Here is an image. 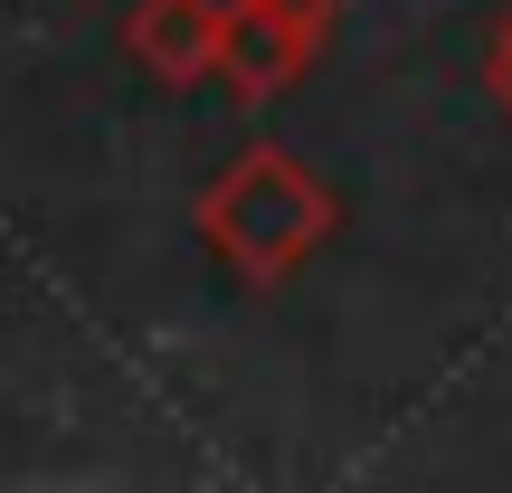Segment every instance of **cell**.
Returning <instances> with one entry per match:
<instances>
[{
    "label": "cell",
    "instance_id": "obj_1",
    "mask_svg": "<svg viewBox=\"0 0 512 493\" xmlns=\"http://www.w3.org/2000/svg\"><path fill=\"white\" fill-rule=\"evenodd\" d=\"M332 228H342L332 181L313 162H294L285 143H247L238 162L200 190V238H209V256L238 266V285H285Z\"/></svg>",
    "mask_w": 512,
    "mask_h": 493
},
{
    "label": "cell",
    "instance_id": "obj_2",
    "mask_svg": "<svg viewBox=\"0 0 512 493\" xmlns=\"http://www.w3.org/2000/svg\"><path fill=\"white\" fill-rule=\"evenodd\" d=\"M342 0H228V57L219 76L238 86V105H275L294 76H313Z\"/></svg>",
    "mask_w": 512,
    "mask_h": 493
},
{
    "label": "cell",
    "instance_id": "obj_3",
    "mask_svg": "<svg viewBox=\"0 0 512 493\" xmlns=\"http://www.w3.org/2000/svg\"><path fill=\"white\" fill-rule=\"evenodd\" d=\"M124 48L143 57L162 86H200L228 57V0H133Z\"/></svg>",
    "mask_w": 512,
    "mask_h": 493
},
{
    "label": "cell",
    "instance_id": "obj_4",
    "mask_svg": "<svg viewBox=\"0 0 512 493\" xmlns=\"http://www.w3.org/2000/svg\"><path fill=\"white\" fill-rule=\"evenodd\" d=\"M484 86H494V105L512 114V19L494 29V48H484Z\"/></svg>",
    "mask_w": 512,
    "mask_h": 493
}]
</instances>
